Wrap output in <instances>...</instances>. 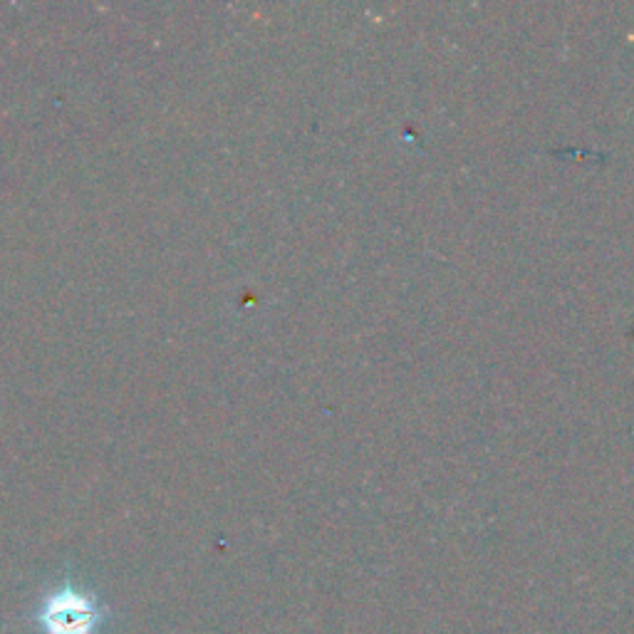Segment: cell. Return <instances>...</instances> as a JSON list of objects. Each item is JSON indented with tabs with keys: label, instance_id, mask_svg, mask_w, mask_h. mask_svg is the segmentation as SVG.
Wrapping results in <instances>:
<instances>
[{
	"label": "cell",
	"instance_id": "1",
	"mask_svg": "<svg viewBox=\"0 0 634 634\" xmlns=\"http://www.w3.org/2000/svg\"><path fill=\"white\" fill-rule=\"evenodd\" d=\"M94 612L80 595H57L46 610V627L50 634H87L92 630Z\"/></svg>",
	"mask_w": 634,
	"mask_h": 634
}]
</instances>
